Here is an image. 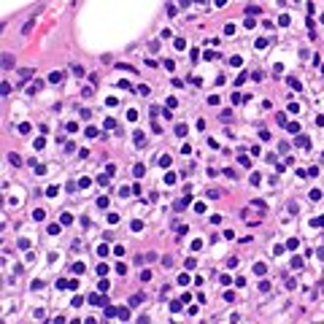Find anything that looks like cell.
I'll list each match as a JSON object with an SVG mask.
<instances>
[{
  "label": "cell",
  "instance_id": "4316f807",
  "mask_svg": "<svg viewBox=\"0 0 324 324\" xmlns=\"http://www.w3.org/2000/svg\"><path fill=\"white\" fill-rule=\"evenodd\" d=\"M178 284H181V286H186V284H189V276H186V273H181V276H178Z\"/></svg>",
  "mask_w": 324,
  "mask_h": 324
},
{
  "label": "cell",
  "instance_id": "603a6c76",
  "mask_svg": "<svg viewBox=\"0 0 324 324\" xmlns=\"http://www.w3.org/2000/svg\"><path fill=\"white\" fill-rule=\"evenodd\" d=\"M230 68H240V57H230Z\"/></svg>",
  "mask_w": 324,
  "mask_h": 324
},
{
  "label": "cell",
  "instance_id": "2e32d148",
  "mask_svg": "<svg viewBox=\"0 0 324 324\" xmlns=\"http://www.w3.org/2000/svg\"><path fill=\"white\" fill-rule=\"evenodd\" d=\"M168 165H170V157L162 154V157H159V168H168Z\"/></svg>",
  "mask_w": 324,
  "mask_h": 324
},
{
  "label": "cell",
  "instance_id": "44dd1931",
  "mask_svg": "<svg viewBox=\"0 0 324 324\" xmlns=\"http://www.w3.org/2000/svg\"><path fill=\"white\" fill-rule=\"evenodd\" d=\"M184 46H186V40H184V38H176V49H178V51H184Z\"/></svg>",
  "mask_w": 324,
  "mask_h": 324
},
{
  "label": "cell",
  "instance_id": "3957f363",
  "mask_svg": "<svg viewBox=\"0 0 324 324\" xmlns=\"http://www.w3.org/2000/svg\"><path fill=\"white\" fill-rule=\"evenodd\" d=\"M189 200H192V197H189V195H184L181 200L176 202V211H184V208H186V205H189Z\"/></svg>",
  "mask_w": 324,
  "mask_h": 324
},
{
  "label": "cell",
  "instance_id": "484cf974",
  "mask_svg": "<svg viewBox=\"0 0 324 324\" xmlns=\"http://www.w3.org/2000/svg\"><path fill=\"white\" fill-rule=\"evenodd\" d=\"M105 130H116V119H105Z\"/></svg>",
  "mask_w": 324,
  "mask_h": 324
},
{
  "label": "cell",
  "instance_id": "4fadbf2b",
  "mask_svg": "<svg viewBox=\"0 0 324 324\" xmlns=\"http://www.w3.org/2000/svg\"><path fill=\"white\" fill-rule=\"evenodd\" d=\"M181 303H184V300H173V303H170V310L178 313V310H181Z\"/></svg>",
  "mask_w": 324,
  "mask_h": 324
},
{
  "label": "cell",
  "instance_id": "7c38bea8",
  "mask_svg": "<svg viewBox=\"0 0 324 324\" xmlns=\"http://www.w3.org/2000/svg\"><path fill=\"white\" fill-rule=\"evenodd\" d=\"M33 219H35V222H43V219H46V213L38 208V211H33Z\"/></svg>",
  "mask_w": 324,
  "mask_h": 324
},
{
  "label": "cell",
  "instance_id": "d4e9b609",
  "mask_svg": "<svg viewBox=\"0 0 324 324\" xmlns=\"http://www.w3.org/2000/svg\"><path fill=\"white\" fill-rule=\"evenodd\" d=\"M127 119H130V122L138 119V111H135V108H130V111H127Z\"/></svg>",
  "mask_w": 324,
  "mask_h": 324
},
{
  "label": "cell",
  "instance_id": "83f0119b",
  "mask_svg": "<svg viewBox=\"0 0 324 324\" xmlns=\"http://www.w3.org/2000/svg\"><path fill=\"white\" fill-rule=\"evenodd\" d=\"M246 78H249V73H246V70H243V73H240V76H238V81H235V84H238V87H240V84H243V81H246Z\"/></svg>",
  "mask_w": 324,
  "mask_h": 324
},
{
  "label": "cell",
  "instance_id": "836d02e7",
  "mask_svg": "<svg viewBox=\"0 0 324 324\" xmlns=\"http://www.w3.org/2000/svg\"><path fill=\"white\" fill-rule=\"evenodd\" d=\"M87 138H97V130H94V127H87Z\"/></svg>",
  "mask_w": 324,
  "mask_h": 324
},
{
  "label": "cell",
  "instance_id": "52a82bcc",
  "mask_svg": "<svg viewBox=\"0 0 324 324\" xmlns=\"http://www.w3.org/2000/svg\"><path fill=\"white\" fill-rule=\"evenodd\" d=\"M3 68H6V70L14 68V57H11V54H3Z\"/></svg>",
  "mask_w": 324,
  "mask_h": 324
},
{
  "label": "cell",
  "instance_id": "ba28073f",
  "mask_svg": "<svg viewBox=\"0 0 324 324\" xmlns=\"http://www.w3.org/2000/svg\"><path fill=\"white\" fill-rule=\"evenodd\" d=\"M141 303H143V294H135L132 300H130V308H138Z\"/></svg>",
  "mask_w": 324,
  "mask_h": 324
},
{
  "label": "cell",
  "instance_id": "277c9868",
  "mask_svg": "<svg viewBox=\"0 0 324 324\" xmlns=\"http://www.w3.org/2000/svg\"><path fill=\"white\" fill-rule=\"evenodd\" d=\"M105 316H108V319L119 316V308H114V305H105Z\"/></svg>",
  "mask_w": 324,
  "mask_h": 324
},
{
  "label": "cell",
  "instance_id": "d6986e66",
  "mask_svg": "<svg viewBox=\"0 0 324 324\" xmlns=\"http://www.w3.org/2000/svg\"><path fill=\"white\" fill-rule=\"evenodd\" d=\"M8 162H11V165H22V159H19V154H8Z\"/></svg>",
  "mask_w": 324,
  "mask_h": 324
},
{
  "label": "cell",
  "instance_id": "e0dca14e",
  "mask_svg": "<svg viewBox=\"0 0 324 324\" xmlns=\"http://www.w3.org/2000/svg\"><path fill=\"white\" fill-rule=\"evenodd\" d=\"M54 195H60V186H49L46 189V197H54Z\"/></svg>",
  "mask_w": 324,
  "mask_h": 324
},
{
  "label": "cell",
  "instance_id": "6da1fadb",
  "mask_svg": "<svg viewBox=\"0 0 324 324\" xmlns=\"http://www.w3.org/2000/svg\"><path fill=\"white\" fill-rule=\"evenodd\" d=\"M89 303H92L94 308H105V305H108V300H105V297H103V294H97V292H94V294L89 297Z\"/></svg>",
  "mask_w": 324,
  "mask_h": 324
},
{
  "label": "cell",
  "instance_id": "9c48e42d",
  "mask_svg": "<svg viewBox=\"0 0 324 324\" xmlns=\"http://www.w3.org/2000/svg\"><path fill=\"white\" fill-rule=\"evenodd\" d=\"M286 84H289V87H292V89H303V87H300V81H297V78H294V76H289V78H286Z\"/></svg>",
  "mask_w": 324,
  "mask_h": 324
},
{
  "label": "cell",
  "instance_id": "30bf717a",
  "mask_svg": "<svg viewBox=\"0 0 324 324\" xmlns=\"http://www.w3.org/2000/svg\"><path fill=\"white\" fill-rule=\"evenodd\" d=\"M249 208H251V211H265V202H262V200H254Z\"/></svg>",
  "mask_w": 324,
  "mask_h": 324
},
{
  "label": "cell",
  "instance_id": "4dcf8cb0",
  "mask_svg": "<svg viewBox=\"0 0 324 324\" xmlns=\"http://www.w3.org/2000/svg\"><path fill=\"white\" fill-rule=\"evenodd\" d=\"M60 78H62V76H60V73H57V70H54V73H51V76H49V81H51V84H57V81H60Z\"/></svg>",
  "mask_w": 324,
  "mask_h": 324
},
{
  "label": "cell",
  "instance_id": "5bb4252c",
  "mask_svg": "<svg viewBox=\"0 0 324 324\" xmlns=\"http://www.w3.org/2000/svg\"><path fill=\"white\" fill-rule=\"evenodd\" d=\"M33 24H35V19H27V24H24V27H22V33H24V35H27V33H30V30H33Z\"/></svg>",
  "mask_w": 324,
  "mask_h": 324
},
{
  "label": "cell",
  "instance_id": "ffe728a7",
  "mask_svg": "<svg viewBox=\"0 0 324 324\" xmlns=\"http://www.w3.org/2000/svg\"><path fill=\"white\" fill-rule=\"evenodd\" d=\"M176 232H178V235H184V232H186V224H181V222H176Z\"/></svg>",
  "mask_w": 324,
  "mask_h": 324
},
{
  "label": "cell",
  "instance_id": "7a4b0ae2",
  "mask_svg": "<svg viewBox=\"0 0 324 324\" xmlns=\"http://www.w3.org/2000/svg\"><path fill=\"white\" fill-rule=\"evenodd\" d=\"M60 230H62V222H60V224H57V222H51V224L46 227V232H49V235H60Z\"/></svg>",
  "mask_w": 324,
  "mask_h": 324
},
{
  "label": "cell",
  "instance_id": "f546056e",
  "mask_svg": "<svg viewBox=\"0 0 324 324\" xmlns=\"http://www.w3.org/2000/svg\"><path fill=\"white\" fill-rule=\"evenodd\" d=\"M243 27H246V30H251V27H254V19H251V16H246V22H243Z\"/></svg>",
  "mask_w": 324,
  "mask_h": 324
},
{
  "label": "cell",
  "instance_id": "f1b7e54d",
  "mask_svg": "<svg viewBox=\"0 0 324 324\" xmlns=\"http://www.w3.org/2000/svg\"><path fill=\"white\" fill-rule=\"evenodd\" d=\"M60 222H62V224H70V222H73V216H70V213H62Z\"/></svg>",
  "mask_w": 324,
  "mask_h": 324
},
{
  "label": "cell",
  "instance_id": "9a60e30c",
  "mask_svg": "<svg viewBox=\"0 0 324 324\" xmlns=\"http://www.w3.org/2000/svg\"><path fill=\"white\" fill-rule=\"evenodd\" d=\"M297 146H303V148H305V146H310V141L305 138V135H300V138H297Z\"/></svg>",
  "mask_w": 324,
  "mask_h": 324
},
{
  "label": "cell",
  "instance_id": "1f68e13d",
  "mask_svg": "<svg viewBox=\"0 0 324 324\" xmlns=\"http://www.w3.org/2000/svg\"><path fill=\"white\" fill-rule=\"evenodd\" d=\"M286 111H289V114H297V111H300V105H297V103H289V108H286Z\"/></svg>",
  "mask_w": 324,
  "mask_h": 324
},
{
  "label": "cell",
  "instance_id": "8fae6325",
  "mask_svg": "<svg viewBox=\"0 0 324 324\" xmlns=\"http://www.w3.org/2000/svg\"><path fill=\"white\" fill-rule=\"evenodd\" d=\"M176 135L184 138V135H186V124H176Z\"/></svg>",
  "mask_w": 324,
  "mask_h": 324
},
{
  "label": "cell",
  "instance_id": "8992f818",
  "mask_svg": "<svg viewBox=\"0 0 324 324\" xmlns=\"http://www.w3.org/2000/svg\"><path fill=\"white\" fill-rule=\"evenodd\" d=\"M265 270H267V265H265V262H256V265H254V273H256V276H265Z\"/></svg>",
  "mask_w": 324,
  "mask_h": 324
},
{
  "label": "cell",
  "instance_id": "7402d4cb",
  "mask_svg": "<svg viewBox=\"0 0 324 324\" xmlns=\"http://www.w3.org/2000/svg\"><path fill=\"white\" fill-rule=\"evenodd\" d=\"M208 197H211V200H219V197H222V192H219V189H211Z\"/></svg>",
  "mask_w": 324,
  "mask_h": 324
},
{
  "label": "cell",
  "instance_id": "cb8c5ba5",
  "mask_svg": "<svg viewBox=\"0 0 324 324\" xmlns=\"http://www.w3.org/2000/svg\"><path fill=\"white\" fill-rule=\"evenodd\" d=\"M35 176H46V165H35Z\"/></svg>",
  "mask_w": 324,
  "mask_h": 324
},
{
  "label": "cell",
  "instance_id": "ac0fdd59",
  "mask_svg": "<svg viewBox=\"0 0 324 324\" xmlns=\"http://www.w3.org/2000/svg\"><path fill=\"white\" fill-rule=\"evenodd\" d=\"M286 130H289L292 135H297V132H300V124H297V122H292V124H289V127H286Z\"/></svg>",
  "mask_w": 324,
  "mask_h": 324
},
{
  "label": "cell",
  "instance_id": "e575fe53",
  "mask_svg": "<svg viewBox=\"0 0 324 324\" xmlns=\"http://www.w3.org/2000/svg\"><path fill=\"white\" fill-rule=\"evenodd\" d=\"M189 3H192V0H178V6H181V8H189Z\"/></svg>",
  "mask_w": 324,
  "mask_h": 324
},
{
  "label": "cell",
  "instance_id": "5b68a950",
  "mask_svg": "<svg viewBox=\"0 0 324 324\" xmlns=\"http://www.w3.org/2000/svg\"><path fill=\"white\" fill-rule=\"evenodd\" d=\"M143 173H146V165H135V168H132V176H135V178H141Z\"/></svg>",
  "mask_w": 324,
  "mask_h": 324
},
{
  "label": "cell",
  "instance_id": "d6a6232c",
  "mask_svg": "<svg viewBox=\"0 0 324 324\" xmlns=\"http://www.w3.org/2000/svg\"><path fill=\"white\" fill-rule=\"evenodd\" d=\"M70 70H73L76 76H84V68H81V65H73V68H70Z\"/></svg>",
  "mask_w": 324,
  "mask_h": 324
}]
</instances>
